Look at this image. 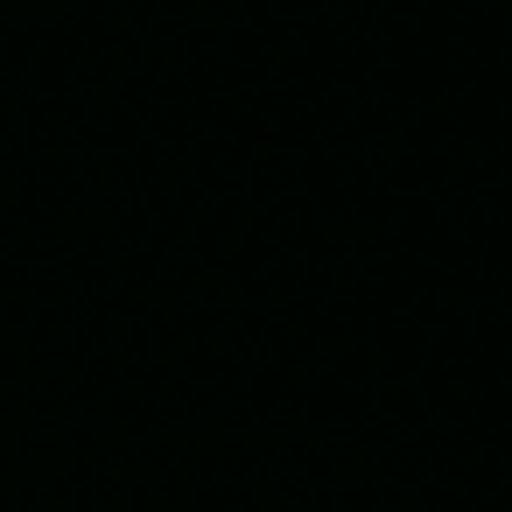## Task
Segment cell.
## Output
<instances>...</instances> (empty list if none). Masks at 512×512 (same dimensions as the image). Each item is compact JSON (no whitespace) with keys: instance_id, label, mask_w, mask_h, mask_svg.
I'll return each instance as SVG.
<instances>
[]
</instances>
